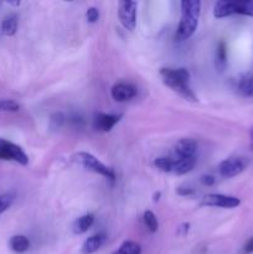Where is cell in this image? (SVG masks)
Here are the masks:
<instances>
[{"instance_id":"cell-29","label":"cell","mask_w":253,"mask_h":254,"mask_svg":"<svg viewBox=\"0 0 253 254\" xmlns=\"http://www.w3.org/2000/svg\"><path fill=\"white\" fill-rule=\"evenodd\" d=\"M178 193L180 196H190V195H192L193 191L191 190V189H189V188H179L178 189Z\"/></svg>"},{"instance_id":"cell-11","label":"cell","mask_w":253,"mask_h":254,"mask_svg":"<svg viewBox=\"0 0 253 254\" xmlns=\"http://www.w3.org/2000/svg\"><path fill=\"white\" fill-rule=\"evenodd\" d=\"M197 150V144L192 139H181L175 145L178 158H193Z\"/></svg>"},{"instance_id":"cell-13","label":"cell","mask_w":253,"mask_h":254,"mask_svg":"<svg viewBox=\"0 0 253 254\" xmlns=\"http://www.w3.org/2000/svg\"><path fill=\"white\" fill-rule=\"evenodd\" d=\"M93 222H94L93 215H91V213L84 215L74 221V223L72 225V231H73V233H76V235H83V233H86L87 231L92 227Z\"/></svg>"},{"instance_id":"cell-28","label":"cell","mask_w":253,"mask_h":254,"mask_svg":"<svg viewBox=\"0 0 253 254\" xmlns=\"http://www.w3.org/2000/svg\"><path fill=\"white\" fill-rule=\"evenodd\" d=\"M243 253L245 254H251L253 253V237L246 242L245 247H243Z\"/></svg>"},{"instance_id":"cell-5","label":"cell","mask_w":253,"mask_h":254,"mask_svg":"<svg viewBox=\"0 0 253 254\" xmlns=\"http://www.w3.org/2000/svg\"><path fill=\"white\" fill-rule=\"evenodd\" d=\"M118 16L122 25L129 31H133L136 26V2L130 0L119 1Z\"/></svg>"},{"instance_id":"cell-27","label":"cell","mask_w":253,"mask_h":254,"mask_svg":"<svg viewBox=\"0 0 253 254\" xmlns=\"http://www.w3.org/2000/svg\"><path fill=\"white\" fill-rule=\"evenodd\" d=\"M215 181H216L215 176L212 175H203L202 178H201V183H202L205 186H212L213 184H215Z\"/></svg>"},{"instance_id":"cell-10","label":"cell","mask_w":253,"mask_h":254,"mask_svg":"<svg viewBox=\"0 0 253 254\" xmlns=\"http://www.w3.org/2000/svg\"><path fill=\"white\" fill-rule=\"evenodd\" d=\"M121 121V116H116V114H104L99 113L94 117L93 119V128L98 131H111L113 127L116 126L118 122Z\"/></svg>"},{"instance_id":"cell-22","label":"cell","mask_w":253,"mask_h":254,"mask_svg":"<svg viewBox=\"0 0 253 254\" xmlns=\"http://www.w3.org/2000/svg\"><path fill=\"white\" fill-rule=\"evenodd\" d=\"M14 200H15V195L11 192L4 193V195L0 196V213L5 212V211L12 205Z\"/></svg>"},{"instance_id":"cell-25","label":"cell","mask_w":253,"mask_h":254,"mask_svg":"<svg viewBox=\"0 0 253 254\" xmlns=\"http://www.w3.org/2000/svg\"><path fill=\"white\" fill-rule=\"evenodd\" d=\"M240 89L245 96L253 97V74L241 83Z\"/></svg>"},{"instance_id":"cell-20","label":"cell","mask_w":253,"mask_h":254,"mask_svg":"<svg viewBox=\"0 0 253 254\" xmlns=\"http://www.w3.org/2000/svg\"><path fill=\"white\" fill-rule=\"evenodd\" d=\"M143 218H144V223H145V226L148 227V230L150 231L151 233H155L159 228V223H158V218H156V216L154 215L151 211H145V212H144Z\"/></svg>"},{"instance_id":"cell-32","label":"cell","mask_w":253,"mask_h":254,"mask_svg":"<svg viewBox=\"0 0 253 254\" xmlns=\"http://www.w3.org/2000/svg\"><path fill=\"white\" fill-rule=\"evenodd\" d=\"M159 197H160V192H156L154 195V201H159Z\"/></svg>"},{"instance_id":"cell-31","label":"cell","mask_w":253,"mask_h":254,"mask_svg":"<svg viewBox=\"0 0 253 254\" xmlns=\"http://www.w3.org/2000/svg\"><path fill=\"white\" fill-rule=\"evenodd\" d=\"M250 146H251V150H253V127L250 130Z\"/></svg>"},{"instance_id":"cell-3","label":"cell","mask_w":253,"mask_h":254,"mask_svg":"<svg viewBox=\"0 0 253 254\" xmlns=\"http://www.w3.org/2000/svg\"><path fill=\"white\" fill-rule=\"evenodd\" d=\"M72 160L77 163L78 165L83 166L87 170L92 171V173L99 174V175L104 176V178L109 179V180H116V174L111 168L104 165L103 163L98 160L96 156H93L89 153H84V151H79V153L74 154L72 156Z\"/></svg>"},{"instance_id":"cell-14","label":"cell","mask_w":253,"mask_h":254,"mask_svg":"<svg viewBox=\"0 0 253 254\" xmlns=\"http://www.w3.org/2000/svg\"><path fill=\"white\" fill-rule=\"evenodd\" d=\"M196 164V158H178L174 160L173 171H175L178 175H184L193 169Z\"/></svg>"},{"instance_id":"cell-23","label":"cell","mask_w":253,"mask_h":254,"mask_svg":"<svg viewBox=\"0 0 253 254\" xmlns=\"http://www.w3.org/2000/svg\"><path fill=\"white\" fill-rule=\"evenodd\" d=\"M20 106L12 99H0V112H17Z\"/></svg>"},{"instance_id":"cell-12","label":"cell","mask_w":253,"mask_h":254,"mask_svg":"<svg viewBox=\"0 0 253 254\" xmlns=\"http://www.w3.org/2000/svg\"><path fill=\"white\" fill-rule=\"evenodd\" d=\"M106 240V236L99 233V235H94L92 237L87 238L86 241L82 245V253L83 254H92L99 250L102 247V245L104 243Z\"/></svg>"},{"instance_id":"cell-17","label":"cell","mask_w":253,"mask_h":254,"mask_svg":"<svg viewBox=\"0 0 253 254\" xmlns=\"http://www.w3.org/2000/svg\"><path fill=\"white\" fill-rule=\"evenodd\" d=\"M17 30V16L15 14H10L2 20L1 31L5 36H12Z\"/></svg>"},{"instance_id":"cell-8","label":"cell","mask_w":253,"mask_h":254,"mask_svg":"<svg viewBox=\"0 0 253 254\" xmlns=\"http://www.w3.org/2000/svg\"><path fill=\"white\" fill-rule=\"evenodd\" d=\"M197 22L198 19L195 16H191L188 14H181L180 22H179L178 30H176L175 39L178 41H184L188 40L193 35V32L197 29Z\"/></svg>"},{"instance_id":"cell-26","label":"cell","mask_w":253,"mask_h":254,"mask_svg":"<svg viewBox=\"0 0 253 254\" xmlns=\"http://www.w3.org/2000/svg\"><path fill=\"white\" fill-rule=\"evenodd\" d=\"M87 20H88V22H91V24H94V22L98 21L99 19V11L97 7H89L88 10H87Z\"/></svg>"},{"instance_id":"cell-4","label":"cell","mask_w":253,"mask_h":254,"mask_svg":"<svg viewBox=\"0 0 253 254\" xmlns=\"http://www.w3.org/2000/svg\"><path fill=\"white\" fill-rule=\"evenodd\" d=\"M0 160H12L20 165H27L29 158L16 144L0 138Z\"/></svg>"},{"instance_id":"cell-2","label":"cell","mask_w":253,"mask_h":254,"mask_svg":"<svg viewBox=\"0 0 253 254\" xmlns=\"http://www.w3.org/2000/svg\"><path fill=\"white\" fill-rule=\"evenodd\" d=\"M235 14L253 17V0H240V1L220 0L213 6V15L217 19Z\"/></svg>"},{"instance_id":"cell-24","label":"cell","mask_w":253,"mask_h":254,"mask_svg":"<svg viewBox=\"0 0 253 254\" xmlns=\"http://www.w3.org/2000/svg\"><path fill=\"white\" fill-rule=\"evenodd\" d=\"M64 122V116L61 113V112H57V113H54L50 118V128L52 130H56V129L61 128V126Z\"/></svg>"},{"instance_id":"cell-6","label":"cell","mask_w":253,"mask_h":254,"mask_svg":"<svg viewBox=\"0 0 253 254\" xmlns=\"http://www.w3.org/2000/svg\"><path fill=\"white\" fill-rule=\"evenodd\" d=\"M202 206H210V207H221V208H235L241 205L240 198L235 196L221 195V193H208L203 196Z\"/></svg>"},{"instance_id":"cell-9","label":"cell","mask_w":253,"mask_h":254,"mask_svg":"<svg viewBox=\"0 0 253 254\" xmlns=\"http://www.w3.org/2000/svg\"><path fill=\"white\" fill-rule=\"evenodd\" d=\"M136 93H138L136 87L130 83H126V82H119V83L114 84L111 89V94L113 99L119 102V103L130 101L136 96Z\"/></svg>"},{"instance_id":"cell-15","label":"cell","mask_w":253,"mask_h":254,"mask_svg":"<svg viewBox=\"0 0 253 254\" xmlns=\"http://www.w3.org/2000/svg\"><path fill=\"white\" fill-rule=\"evenodd\" d=\"M10 248L15 253H25L30 248L29 238L22 235H16L10 238Z\"/></svg>"},{"instance_id":"cell-19","label":"cell","mask_w":253,"mask_h":254,"mask_svg":"<svg viewBox=\"0 0 253 254\" xmlns=\"http://www.w3.org/2000/svg\"><path fill=\"white\" fill-rule=\"evenodd\" d=\"M141 247L136 242L133 241H126L119 247L118 251H116L113 254H140Z\"/></svg>"},{"instance_id":"cell-1","label":"cell","mask_w":253,"mask_h":254,"mask_svg":"<svg viewBox=\"0 0 253 254\" xmlns=\"http://www.w3.org/2000/svg\"><path fill=\"white\" fill-rule=\"evenodd\" d=\"M160 76L163 82L168 87H170L173 91L180 94L183 98L188 99L190 102H196L195 93L189 86V79H190V72L186 68H161Z\"/></svg>"},{"instance_id":"cell-16","label":"cell","mask_w":253,"mask_h":254,"mask_svg":"<svg viewBox=\"0 0 253 254\" xmlns=\"http://www.w3.org/2000/svg\"><path fill=\"white\" fill-rule=\"evenodd\" d=\"M180 5L181 14H188L198 19L201 12V1H198V0H184Z\"/></svg>"},{"instance_id":"cell-33","label":"cell","mask_w":253,"mask_h":254,"mask_svg":"<svg viewBox=\"0 0 253 254\" xmlns=\"http://www.w3.org/2000/svg\"><path fill=\"white\" fill-rule=\"evenodd\" d=\"M9 4H12V5H19L20 1H9Z\"/></svg>"},{"instance_id":"cell-7","label":"cell","mask_w":253,"mask_h":254,"mask_svg":"<svg viewBox=\"0 0 253 254\" xmlns=\"http://www.w3.org/2000/svg\"><path fill=\"white\" fill-rule=\"evenodd\" d=\"M246 165H247V163H246L245 159L235 156V158H228L223 160L218 165V171L223 178H235L245 170Z\"/></svg>"},{"instance_id":"cell-30","label":"cell","mask_w":253,"mask_h":254,"mask_svg":"<svg viewBox=\"0 0 253 254\" xmlns=\"http://www.w3.org/2000/svg\"><path fill=\"white\" fill-rule=\"evenodd\" d=\"M189 228H190V225H189V223H183V225L179 227L178 233H179V235H181V236H186V235H188V232H189Z\"/></svg>"},{"instance_id":"cell-18","label":"cell","mask_w":253,"mask_h":254,"mask_svg":"<svg viewBox=\"0 0 253 254\" xmlns=\"http://www.w3.org/2000/svg\"><path fill=\"white\" fill-rule=\"evenodd\" d=\"M226 64H227V47L223 41H221L217 46V51H216V66L220 69L225 68Z\"/></svg>"},{"instance_id":"cell-21","label":"cell","mask_w":253,"mask_h":254,"mask_svg":"<svg viewBox=\"0 0 253 254\" xmlns=\"http://www.w3.org/2000/svg\"><path fill=\"white\" fill-rule=\"evenodd\" d=\"M155 166L159 170L164 171V173H170L173 171V165L174 160H171L170 158H165V156H161V158H156L155 160Z\"/></svg>"}]
</instances>
